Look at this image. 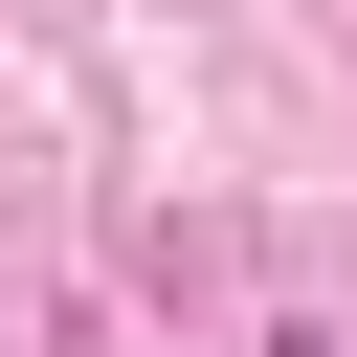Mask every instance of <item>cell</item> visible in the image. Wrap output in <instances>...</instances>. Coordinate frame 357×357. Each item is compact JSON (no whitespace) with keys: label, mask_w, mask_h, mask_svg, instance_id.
<instances>
[{"label":"cell","mask_w":357,"mask_h":357,"mask_svg":"<svg viewBox=\"0 0 357 357\" xmlns=\"http://www.w3.org/2000/svg\"><path fill=\"white\" fill-rule=\"evenodd\" d=\"M245 357H357V335H335V312H268V335H245Z\"/></svg>","instance_id":"obj_1"}]
</instances>
